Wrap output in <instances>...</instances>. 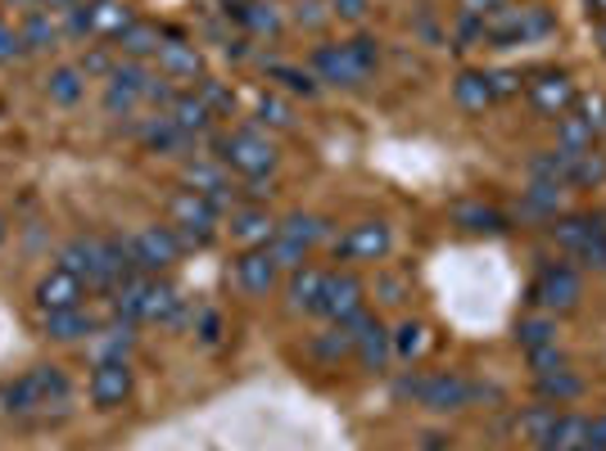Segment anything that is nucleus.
I'll return each mask as SVG.
<instances>
[{
  "label": "nucleus",
  "mask_w": 606,
  "mask_h": 451,
  "mask_svg": "<svg viewBox=\"0 0 606 451\" xmlns=\"http://www.w3.org/2000/svg\"><path fill=\"white\" fill-rule=\"evenodd\" d=\"M68 375L60 366H32L23 371L19 379H10L0 388V411L10 416H32V411H51V407H64L68 402Z\"/></svg>",
  "instance_id": "f257e3e1"
},
{
  "label": "nucleus",
  "mask_w": 606,
  "mask_h": 451,
  "mask_svg": "<svg viewBox=\"0 0 606 451\" xmlns=\"http://www.w3.org/2000/svg\"><path fill=\"white\" fill-rule=\"evenodd\" d=\"M114 308L123 321H181V298L172 284L163 280H150V276H131L114 289Z\"/></svg>",
  "instance_id": "f03ea898"
},
{
  "label": "nucleus",
  "mask_w": 606,
  "mask_h": 451,
  "mask_svg": "<svg viewBox=\"0 0 606 451\" xmlns=\"http://www.w3.org/2000/svg\"><path fill=\"white\" fill-rule=\"evenodd\" d=\"M376 60H381V50L371 36H353L344 45H317L312 50V77L331 82V86H358L362 77H371Z\"/></svg>",
  "instance_id": "7ed1b4c3"
},
{
  "label": "nucleus",
  "mask_w": 606,
  "mask_h": 451,
  "mask_svg": "<svg viewBox=\"0 0 606 451\" xmlns=\"http://www.w3.org/2000/svg\"><path fill=\"white\" fill-rule=\"evenodd\" d=\"M556 23H552V14L547 10H539V6H521V10H493V14H485L480 19V32L489 36V41H498V45H525V41H539V36H547Z\"/></svg>",
  "instance_id": "20e7f679"
},
{
  "label": "nucleus",
  "mask_w": 606,
  "mask_h": 451,
  "mask_svg": "<svg viewBox=\"0 0 606 451\" xmlns=\"http://www.w3.org/2000/svg\"><path fill=\"white\" fill-rule=\"evenodd\" d=\"M131 23H136V14H131V6H123V0H82V6L68 10V32L73 36L118 41Z\"/></svg>",
  "instance_id": "39448f33"
},
{
  "label": "nucleus",
  "mask_w": 606,
  "mask_h": 451,
  "mask_svg": "<svg viewBox=\"0 0 606 451\" xmlns=\"http://www.w3.org/2000/svg\"><path fill=\"white\" fill-rule=\"evenodd\" d=\"M317 239H326V222H321V217H312V213H290L281 226H276V239H272L267 248H272L276 267H290V271H299V267H304V258H308V248H312Z\"/></svg>",
  "instance_id": "423d86ee"
},
{
  "label": "nucleus",
  "mask_w": 606,
  "mask_h": 451,
  "mask_svg": "<svg viewBox=\"0 0 606 451\" xmlns=\"http://www.w3.org/2000/svg\"><path fill=\"white\" fill-rule=\"evenodd\" d=\"M217 159L231 168V172H241V176H267L276 168V144L258 131H231L222 144H217Z\"/></svg>",
  "instance_id": "0eeeda50"
},
{
  "label": "nucleus",
  "mask_w": 606,
  "mask_h": 451,
  "mask_svg": "<svg viewBox=\"0 0 606 451\" xmlns=\"http://www.w3.org/2000/svg\"><path fill=\"white\" fill-rule=\"evenodd\" d=\"M168 217H172V230L181 235V244H209L213 230H217V204L195 190H181L172 194V204H168Z\"/></svg>",
  "instance_id": "6e6552de"
},
{
  "label": "nucleus",
  "mask_w": 606,
  "mask_h": 451,
  "mask_svg": "<svg viewBox=\"0 0 606 451\" xmlns=\"http://www.w3.org/2000/svg\"><path fill=\"white\" fill-rule=\"evenodd\" d=\"M398 393L412 397V402L430 407V411H457V407H466L476 397V388L466 379H457V375H407L398 384Z\"/></svg>",
  "instance_id": "1a4fd4ad"
},
{
  "label": "nucleus",
  "mask_w": 606,
  "mask_h": 451,
  "mask_svg": "<svg viewBox=\"0 0 606 451\" xmlns=\"http://www.w3.org/2000/svg\"><path fill=\"white\" fill-rule=\"evenodd\" d=\"M534 303L543 312H571L580 308V276L566 262H547L534 280Z\"/></svg>",
  "instance_id": "9d476101"
},
{
  "label": "nucleus",
  "mask_w": 606,
  "mask_h": 451,
  "mask_svg": "<svg viewBox=\"0 0 606 451\" xmlns=\"http://www.w3.org/2000/svg\"><path fill=\"white\" fill-rule=\"evenodd\" d=\"M390 226L385 222H362V226H349L340 239H336V258L344 262H381L390 254Z\"/></svg>",
  "instance_id": "9b49d317"
},
{
  "label": "nucleus",
  "mask_w": 606,
  "mask_h": 451,
  "mask_svg": "<svg viewBox=\"0 0 606 451\" xmlns=\"http://www.w3.org/2000/svg\"><path fill=\"white\" fill-rule=\"evenodd\" d=\"M362 312V280L349 276V271H326V284H321V303H317V316L326 321H353Z\"/></svg>",
  "instance_id": "f8f14e48"
},
{
  "label": "nucleus",
  "mask_w": 606,
  "mask_h": 451,
  "mask_svg": "<svg viewBox=\"0 0 606 451\" xmlns=\"http://www.w3.org/2000/svg\"><path fill=\"white\" fill-rule=\"evenodd\" d=\"M131 254L141 271H163L181 258V235L172 226H146L141 235H131Z\"/></svg>",
  "instance_id": "ddd939ff"
},
{
  "label": "nucleus",
  "mask_w": 606,
  "mask_h": 451,
  "mask_svg": "<svg viewBox=\"0 0 606 451\" xmlns=\"http://www.w3.org/2000/svg\"><path fill=\"white\" fill-rule=\"evenodd\" d=\"M82 298H86V284H82L73 271L51 267V271L41 276V284H36V312H41V316L73 312V308H82Z\"/></svg>",
  "instance_id": "4468645a"
},
{
  "label": "nucleus",
  "mask_w": 606,
  "mask_h": 451,
  "mask_svg": "<svg viewBox=\"0 0 606 451\" xmlns=\"http://www.w3.org/2000/svg\"><path fill=\"white\" fill-rule=\"evenodd\" d=\"M525 95H530V109L543 114V118H562V114L575 109V86H571L566 73H539L525 86Z\"/></svg>",
  "instance_id": "2eb2a0df"
},
{
  "label": "nucleus",
  "mask_w": 606,
  "mask_h": 451,
  "mask_svg": "<svg viewBox=\"0 0 606 451\" xmlns=\"http://www.w3.org/2000/svg\"><path fill=\"white\" fill-rule=\"evenodd\" d=\"M146 82H150V73L136 64V60L118 64V68L109 73V86H105V109H109V114H131L136 99H146Z\"/></svg>",
  "instance_id": "dca6fc26"
},
{
  "label": "nucleus",
  "mask_w": 606,
  "mask_h": 451,
  "mask_svg": "<svg viewBox=\"0 0 606 451\" xmlns=\"http://www.w3.org/2000/svg\"><path fill=\"white\" fill-rule=\"evenodd\" d=\"M127 393H131V366L127 362H96V371H91V402L100 411H114L127 402Z\"/></svg>",
  "instance_id": "f3484780"
},
{
  "label": "nucleus",
  "mask_w": 606,
  "mask_h": 451,
  "mask_svg": "<svg viewBox=\"0 0 606 451\" xmlns=\"http://www.w3.org/2000/svg\"><path fill=\"white\" fill-rule=\"evenodd\" d=\"M349 330H353V353L362 357V366L366 371H381L385 362H390V334H385V325H376V321H371V316H353V321H344Z\"/></svg>",
  "instance_id": "a211bd4d"
},
{
  "label": "nucleus",
  "mask_w": 606,
  "mask_h": 451,
  "mask_svg": "<svg viewBox=\"0 0 606 451\" xmlns=\"http://www.w3.org/2000/svg\"><path fill=\"white\" fill-rule=\"evenodd\" d=\"M276 276H281V267H276L272 248H245L236 258V280L245 293H267L276 284Z\"/></svg>",
  "instance_id": "6ab92c4d"
},
{
  "label": "nucleus",
  "mask_w": 606,
  "mask_h": 451,
  "mask_svg": "<svg viewBox=\"0 0 606 451\" xmlns=\"http://www.w3.org/2000/svg\"><path fill=\"white\" fill-rule=\"evenodd\" d=\"M159 73L163 77H172V82H195L200 73H204V60H200V50L195 45H185V41H177V36H168L163 45H159Z\"/></svg>",
  "instance_id": "aec40b11"
},
{
  "label": "nucleus",
  "mask_w": 606,
  "mask_h": 451,
  "mask_svg": "<svg viewBox=\"0 0 606 451\" xmlns=\"http://www.w3.org/2000/svg\"><path fill=\"white\" fill-rule=\"evenodd\" d=\"M41 330H45V339H55V343H77V339L100 334V321L91 316L86 308H73V312H51V316H41Z\"/></svg>",
  "instance_id": "412c9836"
},
{
  "label": "nucleus",
  "mask_w": 606,
  "mask_h": 451,
  "mask_svg": "<svg viewBox=\"0 0 606 451\" xmlns=\"http://www.w3.org/2000/svg\"><path fill=\"white\" fill-rule=\"evenodd\" d=\"M552 235H556V248H562L566 258H575V262H584V267H588V239H593V217H584V213L556 217Z\"/></svg>",
  "instance_id": "4be33fe9"
},
{
  "label": "nucleus",
  "mask_w": 606,
  "mask_h": 451,
  "mask_svg": "<svg viewBox=\"0 0 606 451\" xmlns=\"http://www.w3.org/2000/svg\"><path fill=\"white\" fill-rule=\"evenodd\" d=\"M539 451H588V420L584 416H556V425L543 433Z\"/></svg>",
  "instance_id": "5701e85b"
},
{
  "label": "nucleus",
  "mask_w": 606,
  "mask_h": 451,
  "mask_svg": "<svg viewBox=\"0 0 606 451\" xmlns=\"http://www.w3.org/2000/svg\"><path fill=\"white\" fill-rule=\"evenodd\" d=\"M231 235L249 248H267L276 239V222L263 208H241V213H231Z\"/></svg>",
  "instance_id": "b1692460"
},
{
  "label": "nucleus",
  "mask_w": 606,
  "mask_h": 451,
  "mask_svg": "<svg viewBox=\"0 0 606 451\" xmlns=\"http://www.w3.org/2000/svg\"><path fill=\"white\" fill-rule=\"evenodd\" d=\"M159 45H163V32H159L155 23H146V19H136V23L118 36V50H123L127 60H136V64L150 60V55H159Z\"/></svg>",
  "instance_id": "393cba45"
},
{
  "label": "nucleus",
  "mask_w": 606,
  "mask_h": 451,
  "mask_svg": "<svg viewBox=\"0 0 606 451\" xmlns=\"http://www.w3.org/2000/svg\"><path fill=\"white\" fill-rule=\"evenodd\" d=\"M141 140H146L150 149H159V154H181V149H191V140H195V136H185V131H181L168 114H159V118H150V122H146Z\"/></svg>",
  "instance_id": "a878e982"
},
{
  "label": "nucleus",
  "mask_w": 606,
  "mask_h": 451,
  "mask_svg": "<svg viewBox=\"0 0 606 451\" xmlns=\"http://www.w3.org/2000/svg\"><path fill=\"white\" fill-rule=\"evenodd\" d=\"M185 185H191L195 194H204V198H213V204H226V198H236V190L226 185L222 168H213V163H191V168H185Z\"/></svg>",
  "instance_id": "bb28decb"
},
{
  "label": "nucleus",
  "mask_w": 606,
  "mask_h": 451,
  "mask_svg": "<svg viewBox=\"0 0 606 451\" xmlns=\"http://www.w3.org/2000/svg\"><path fill=\"white\" fill-rule=\"evenodd\" d=\"M168 118H172L185 136H204L209 122H213V114H209V105H204L200 95H177V99H172V109H168Z\"/></svg>",
  "instance_id": "cd10ccee"
},
{
  "label": "nucleus",
  "mask_w": 606,
  "mask_h": 451,
  "mask_svg": "<svg viewBox=\"0 0 606 451\" xmlns=\"http://www.w3.org/2000/svg\"><path fill=\"white\" fill-rule=\"evenodd\" d=\"M321 284H326V271H312V267H299V271H290V308L295 312H317V303H321Z\"/></svg>",
  "instance_id": "c85d7f7f"
},
{
  "label": "nucleus",
  "mask_w": 606,
  "mask_h": 451,
  "mask_svg": "<svg viewBox=\"0 0 606 451\" xmlns=\"http://www.w3.org/2000/svg\"><path fill=\"white\" fill-rule=\"evenodd\" d=\"M453 222L461 226V230H476V235H498V230H507V217L498 213V208H485V204H457L453 208Z\"/></svg>",
  "instance_id": "c756f323"
},
{
  "label": "nucleus",
  "mask_w": 606,
  "mask_h": 451,
  "mask_svg": "<svg viewBox=\"0 0 606 451\" xmlns=\"http://www.w3.org/2000/svg\"><path fill=\"white\" fill-rule=\"evenodd\" d=\"M86 90V73L82 68H55L51 77H45V95L55 99V105H77Z\"/></svg>",
  "instance_id": "7c9ffc66"
},
{
  "label": "nucleus",
  "mask_w": 606,
  "mask_h": 451,
  "mask_svg": "<svg viewBox=\"0 0 606 451\" xmlns=\"http://www.w3.org/2000/svg\"><path fill=\"white\" fill-rule=\"evenodd\" d=\"M453 95H457V105H461V109H485V105H493L489 73H461L457 86H453Z\"/></svg>",
  "instance_id": "2f4dec72"
},
{
  "label": "nucleus",
  "mask_w": 606,
  "mask_h": 451,
  "mask_svg": "<svg viewBox=\"0 0 606 451\" xmlns=\"http://www.w3.org/2000/svg\"><path fill=\"white\" fill-rule=\"evenodd\" d=\"M236 23L254 36H276L281 32V14H276V6H263V0H249L245 10H236Z\"/></svg>",
  "instance_id": "473e14b6"
},
{
  "label": "nucleus",
  "mask_w": 606,
  "mask_h": 451,
  "mask_svg": "<svg viewBox=\"0 0 606 451\" xmlns=\"http://www.w3.org/2000/svg\"><path fill=\"white\" fill-rule=\"evenodd\" d=\"M19 32H23V45H28V50H55V41H60V28L51 23V14H45V10H32Z\"/></svg>",
  "instance_id": "72a5a7b5"
},
{
  "label": "nucleus",
  "mask_w": 606,
  "mask_h": 451,
  "mask_svg": "<svg viewBox=\"0 0 606 451\" xmlns=\"http://www.w3.org/2000/svg\"><path fill=\"white\" fill-rule=\"evenodd\" d=\"M131 325L123 321V325H109V330H100V343H96V362H127V353H131Z\"/></svg>",
  "instance_id": "f704fd0d"
},
{
  "label": "nucleus",
  "mask_w": 606,
  "mask_h": 451,
  "mask_svg": "<svg viewBox=\"0 0 606 451\" xmlns=\"http://www.w3.org/2000/svg\"><path fill=\"white\" fill-rule=\"evenodd\" d=\"M267 77H272V82H281L290 95H304V99H312V95L321 90L317 77L304 73V68H295V64H267Z\"/></svg>",
  "instance_id": "c9c22d12"
},
{
  "label": "nucleus",
  "mask_w": 606,
  "mask_h": 451,
  "mask_svg": "<svg viewBox=\"0 0 606 451\" xmlns=\"http://www.w3.org/2000/svg\"><path fill=\"white\" fill-rule=\"evenodd\" d=\"M593 131H588V122L580 118V114H562V118H556V144H562V149H575V154H580V149H593Z\"/></svg>",
  "instance_id": "e433bc0d"
},
{
  "label": "nucleus",
  "mask_w": 606,
  "mask_h": 451,
  "mask_svg": "<svg viewBox=\"0 0 606 451\" xmlns=\"http://www.w3.org/2000/svg\"><path fill=\"white\" fill-rule=\"evenodd\" d=\"M426 325H416V321H403L398 330H394V353L403 357V362H412V357H422L426 353Z\"/></svg>",
  "instance_id": "4c0bfd02"
},
{
  "label": "nucleus",
  "mask_w": 606,
  "mask_h": 451,
  "mask_svg": "<svg viewBox=\"0 0 606 451\" xmlns=\"http://www.w3.org/2000/svg\"><path fill=\"white\" fill-rule=\"evenodd\" d=\"M517 339H521L525 353H534V347L556 343V325H552L547 316H530V321H521V325H517Z\"/></svg>",
  "instance_id": "58836bf2"
},
{
  "label": "nucleus",
  "mask_w": 606,
  "mask_h": 451,
  "mask_svg": "<svg viewBox=\"0 0 606 451\" xmlns=\"http://www.w3.org/2000/svg\"><path fill=\"white\" fill-rule=\"evenodd\" d=\"M571 114H580L593 136H606V95H597V90L593 95H575V109Z\"/></svg>",
  "instance_id": "ea45409f"
},
{
  "label": "nucleus",
  "mask_w": 606,
  "mask_h": 451,
  "mask_svg": "<svg viewBox=\"0 0 606 451\" xmlns=\"http://www.w3.org/2000/svg\"><path fill=\"white\" fill-rule=\"evenodd\" d=\"M539 393L543 397H556V402H566V397L580 393V379L571 371H552V375H539Z\"/></svg>",
  "instance_id": "a19ab883"
},
{
  "label": "nucleus",
  "mask_w": 606,
  "mask_h": 451,
  "mask_svg": "<svg viewBox=\"0 0 606 451\" xmlns=\"http://www.w3.org/2000/svg\"><path fill=\"white\" fill-rule=\"evenodd\" d=\"M258 122H267V127H290L295 114H290V105H286L281 95H258Z\"/></svg>",
  "instance_id": "79ce46f5"
},
{
  "label": "nucleus",
  "mask_w": 606,
  "mask_h": 451,
  "mask_svg": "<svg viewBox=\"0 0 606 451\" xmlns=\"http://www.w3.org/2000/svg\"><path fill=\"white\" fill-rule=\"evenodd\" d=\"M200 99H204V105H209V114H231V109H236V95H231L222 82H200Z\"/></svg>",
  "instance_id": "37998d69"
},
{
  "label": "nucleus",
  "mask_w": 606,
  "mask_h": 451,
  "mask_svg": "<svg viewBox=\"0 0 606 451\" xmlns=\"http://www.w3.org/2000/svg\"><path fill=\"white\" fill-rule=\"evenodd\" d=\"M530 366L539 371V375H552V371H566V353L556 343H547V347H534L530 353Z\"/></svg>",
  "instance_id": "c03bdc74"
},
{
  "label": "nucleus",
  "mask_w": 606,
  "mask_h": 451,
  "mask_svg": "<svg viewBox=\"0 0 606 451\" xmlns=\"http://www.w3.org/2000/svg\"><path fill=\"white\" fill-rule=\"evenodd\" d=\"M23 32L19 28H10V23H0V64H10V60H19L23 55Z\"/></svg>",
  "instance_id": "a18cd8bd"
},
{
  "label": "nucleus",
  "mask_w": 606,
  "mask_h": 451,
  "mask_svg": "<svg viewBox=\"0 0 606 451\" xmlns=\"http://www.w3.org/2000/svg\"><path fill=\"white\" fill-rule=\"evenodd\" d=\"M552 425H556V411H552V407H539V411H530V416L521 420V429H525L534 442H543V433H547Z\"/></svg>",
  "instance_id": "49530a36"
},
{
  "label": "nucleus",
  "mask_w": 606,
  "mask_h": 451,
  "mask_svg": "<svg viewBox=\"0 0 606 451\" xmlns=\"http://www.w3.org/2000/svg\"><path fill=\"white\" fill-rule=\"evenodd\" d=\"M168 82H172V77H150V82H146V99H150V105H163V114L172 109V99H177V90H172Z\"/></svg>",
  "instance_id": "de8ad7c7"
},
{
  "label": "nucleus",
  "mask_w": 606,
  "mask_h": 451,
  "mask_svg": "<svg viewBox=\"0 0 606 451\" xmlns=\"http://www.w3.org/2000/svg\"><path fill=\"white\" fill-rule=\"evenodd\" d=\"M118 64L109 60V50H91V55L82 60V73H91V77H109Z\"/></svg>",
  "instance_id": "09e8293b"
},
{
  "label": "nucleus",
  "mask_w": 606,
  "mask_h": 451,
  "mask_svg": "<svg viewBox=\"0 0 606 451\" xmlns=\"http://www.w3.org/2000/svg\"><path fill=\"white\" fill-rule=\"evenodd\" d=\"M489 86H493V99H498V95H517V90H521V77H517V73H489Z\"/></svg>",
  "instance_id": "8fccbe9b"
},
{
  "label": "nucleus",
  "mask_w": 606,
  "mask_h": 451,
  "mask_svg": "<svg viewBox=\"0 0 606 451\" xmlns=\"http://www.w3.org/2000/svg\"><path fill=\"white\" fill-rule=\"evenodd\" d=\"M331 6H336V14L349 19V23H362V14H366V0H331Z\"/></svg>",
  "instance_id": "3c124183"
},
{
  "label": "nucleus",
  "mask_w": 606,
  "mask_h": 451,
  "mask_svg": "<svg viewBox=\"0 0 606 451\" xmlns=\"http://www.w3.org/2000/svg\"><path fill=\"white\" fill-rule=\"evenodd\" d=\"M457 6L471 14V19H485V14H493V10L502 6V0H457Z\"/></svg>",
  "instance_id": "603ef678"
},
{
  "label": "nucleus",
  "mask_w": 606,
  "mask_h": 451,
  "mask_svg": "<svg viewBox=\"0 0 606 451\" xmlns=\"http://www.w3.org/2000/svg\"><path fill=\"white\" fill-rule=\"evenodd\" d=\"M588 451H606V416L588 420Z\"/></svg>",
  "instance_id": "864d4df0"
},
{
  "label": "nucleus",
  "mask_w": 606,
  "mask_h": 451,
  "mask_svg": "<svg viewBox=\"0 0 606 451\" xmlns=\"http://www.w3.org/2000/svg\"><path fill=\"white\" fill-rule=\"evenodd\" d=\"M73 6H82V0H36V10H45V14H51V10H55V14H68Z\"/></svg>",
  "instance_id": "5fc2aeb1"
},
{
  "label": "nucleus",
  "mask_w": 606,
  "mask_h": 451,
  "mask_svg": "<svg viewBox=\"0 0 606 451\" xmlns=\"http://www.w3.org/2000/svg\"><path fill=\"white\" fill-rule=\"evenodd\" d=\"M588 10H593L597 19H606V0H588Z\"/></svg>",
  "instance_id": "6e6d98bb"
},
{
  "label": "nucleus",
  "mask_w": 606,
  "mask_h": 451,
  "mask_svg": "<svg viewBox=\"0 0 606 451\" xmlns=\"http://www.w3.org/2000/svg\"><path fill=\"white\" fill-rule=\"evenodd\" d=\"M249 0H226V14H236V10H245Z\"/></svg>",
  "instance_id": "4d7b16f0"
},
{
  "label": "nucleus",
  "mask_w": 606,
  "mask_h": 451,
  "mask_svg": "<svg viewBox=\"0 0 606 451\" xmlns=\"http://www.w3.org/2000/svg\"><path fill=\"white\" fill-rule=\"evenodd\" d=\"M6 235H10V226H6V217H0V244H6Z\"/></svg>",
  "instance_id": "13d9d810"
},
{
  "label": "nucleus",
  "mask_w": 606,
  "mask_h": 451,
  "mask_svg": "<svg viewBox=\"0 0 606 451\" xmlns=\"http://www.w3.org/2000/svg\"><path fill=\"white\" fill-rule=\"evenodd\" d=\"M426 451H439V438H430V447H426Z\"/></svg>",
  "instance_id": "bf43d9fd"
},
{
  "label": "nucleus",
  "mask_w": 606,
  "mask_h": 451,
  "mask_svg": "<svg viewBox=\"0 0 606 451\" xmlns=\"http://www.w3.org/2000/svg\"><path fill=\"white\" fill-rule=\"evenodd\" d=\"M602 226H606V213H602Z\"/></svg>",
  "instance_id": "052dcab7"
}]
</instances>
